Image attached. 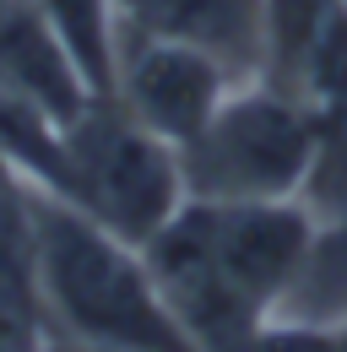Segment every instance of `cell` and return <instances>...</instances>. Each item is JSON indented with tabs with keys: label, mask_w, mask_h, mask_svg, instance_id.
I'll return each instance as SVG.
<instances>
[{
	"label": "cell",
	"mask_w": 347,
	"mask_h": 352,
	"mask_svg": "<svg viewBox=\"0 0 347 352\" xmlns=\"http://www.w3.org/2000/svg\"><path fill=\"white\" fill-rule=\"evenodd\" d=\"M320 217L293 201H185L141 250L201 352H233L277 320L315 255Z\"/></svg>",
	"instance_id": "1"
},
{
	"label": "cell",
	"mask_w": 347,
	"mask_h": 352,
	"mask_svg": "<svg viewBox=\"0 0 347 352\" xmlns=\"http://www.w3.org/2000/svg\"><path fill=\"white\" fill-rule=\"evenodd\" d=\"M22 217L49 331H60L65 342L120 352H201L169 309L141 244L109 233L82 206L28 179H22Z\"/></svg>",
	"instance_id": "2"
},
{
	"label": "cell",
	"mask_w": 347,
	"mask_h": 352,
	"mask_svg": "<svg viewBox=\"0 0 347 352\" xmlns=\"http://www.w3.org/2000/svg\"><path fill=\"white\" fill-rule=\"evenodd\" d=\"M320 152V114L255 76L217 103V114L179 146V163L196 201H293L309 190Z\"/></svg>",
	"instance_id": "3"
},
{
	"label": "cell",
	"mask_w": 347,
	"mask_h": 352,
	"mask_svg": "<svg viewBox=\"0 0 347 352\" xmlns=\"http://www.w3.org/2000/svg\"><path fill=\"white\" fill-rule=\"evenodd\" d=\"M54 195L130 244H147L190 201L179 146L147 131L114 98H98L76 125H65V179Z\"/></svg>",
	"instance_id": "4"
},
{
	"label": "cell",
	"mask_w": 347,
	"mask_h": 352,
	"mask_svg": "<svg viewBox=\"0 0 347 352\" xmlns=\"http://www.w3.org/2000/svg\"><path fill=\"white\" fill-rule=\"evenodd\" d=\"M239 82H255V76H239L228 60H217L201 44H185L174 33H152V28L125 22L114 103L174 146H185L201 131Z\"/></svg>",
	"instance_id": "5"
},
{
	"label": "cell",
	"mask_w": 347,
	"mask_h": 352,
	"mask_svg": "<svg viewBox=\"0 0 347 352\" xmlns=\"http://www.w3.org/2000/svg\"><path fill=\"white\" fill-rule=\"evenodd\" d=\"M0 87L33 103L60 131L76 125L98 103L76 60L65 54V44L54 38V28L39 16L33 0H0Z\"/></svg>",
	"instance_id": "6"
},
{
	"label": "cell",
	"mask_w": 347,
	"mask_h": 352,
	"mask_svg": "<svg viewBox=\"0 0 347 352\" xmlns=\"http://www.w3.org/2000/svg\"><path fill=\"white\" fill-rule=\"evenodd\" d=\"M125 22L212 49L239 76H260V60H266V0H130Z\"/></svg>",
	"instance_id": "7"
},
{
	"label": "cell",
	"mask_w": 347,
	"mask_h": 352,
	"mask_svg": "<svg viewBox=\"0 0 347 352\" xmlns=\"http://www.w3.org/2000/svg\"><path fill=\"white\" fill-rule=\"evenodd\" d=\"M54 38L76 60L92 98H114L120 87V44H125V6L120 0H33Z\"/></svg>",
	"instance_id": "8"
},
{
	"label": "cell",
	"mask_w": 347,
	"mask_h": 352,
	"mask_svg": "<svg viewBox=\"0 0 347 352\" xmlns=\"http://www.w3.org/2000/svg\"><path fill=\"white\" fill-rule=\"evenodd\" d=\"M233 352H337L331 347V325H299V320H266L260 331H250Z\"/></svg>",
	"instance_id": "9"
},
{
	"label": "cell",
	"mask_w": 347,
	"mask_h": 352,
	"mask_svg": "<svg viewBox=\"0 0 347 352\" xmlns=\"http://www.w3.org/2000/svg\"><path fill=\"white\" fill-rule=\"evenodd\" d=\"M49 352H120V347H87V342H65V336H54Z\"/></svg>",
	"instance_id": "10"
},
{
	"label": "cell",
	"mask_w": 347,
	"mask_h": 352,
	"mask_svg": "<svg viewBox=\"0 0 347 352\" xmlns=\"http://www.w3.org/2000/svg\"><path fill=\"white\" fill-rule=\"evenodd\" d=\"M331 347L347 352V314H342V320H331Z\"/></svg>",
	"instance_id": "11"
},
{
	"label": "cell",
	"mask_w": 347,
	"mask_h": 352,
	"mask_svg": "<svg viewBox=\"0 0 347 352\" xmlns=\"http://www.w3.org/2000/svg\"><path fill=\"white\" fill-rule=\"evenodd\" d=\"M120 6H130V0H120Z\"/></svg>",
	"instance_id": "12"
}]
</instances>
